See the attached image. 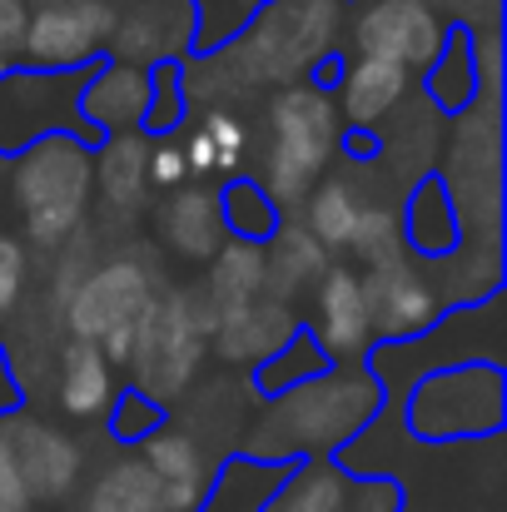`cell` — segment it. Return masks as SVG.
<instances>
[{
	"instance_id": "cell-22",
	"label": "cell",
	"mask_w": 507,
	"mask_h": 512,
	"mask_svg": "<svg viewBox=\"0 0 507 512\" xmlns=\"http://www.w3.org/2000/svg\"><path fill=\"white\" fill-rule=\"evenodd\" d=\"M224 219H219V194L209 184H179L169 189L165 209H160V244L184 264H204L219 244H224Z\"/></svg>"
},
{
	"instance_id": "cell-2",
	"label": "cell",
	"mask_w": 507,
	"mask_h": 512,
	"mask_svg": "<svg viewBox=\"0 0 507 512\" xmlns=\"http://www.w3.org/2000/svg\"><path fill=\"white\" fill-rule=\"evenodd\" d=\"M348 5L353 0H264L224 45L209 50L234 100L299 80H324L343 50Z\"/></svg>"
},
{
	"instance_id": "cell-39",
	"label": "cell",
	"mask_w": 507,
	"mask_h": 512,
	"mask_svg": "<svg viewBox=\"0 0 507 512\" xmlns=\"http://www.w3.org/2000/svg\"><path fill=\"white\" fill-rule=\"evenodd\" d=\"M428 5L458 30H498V10H503V0H428Z\"/></svg>"
},
{
	"instance_id": "cell-25",
	"label": "cell",
	"mask_w": 507,
	"mask_h": 512,
	"mask_svg": "<svg viewBox=\"0 0 507 512\" xmlns=\"http://www.w3.org/2000/svg\"><path fill=\"white\" fill-rule=\"evenodd\" d=\"M368 199H378V194L368 189L363 165H358V170H343V174L329 170L314 189H309V199L294 209V219H299V224H304L329 254H343L348 239H353V224H358V214H363Z\"/></svg>"
},
{
	"instance_id": "cell-26",
	"label": "cell",
	"mask_w": 507,
	"mask_h": 512,
	"mask_svg": "<svg viewBox=\"0 0 507 512\" xmlns=\"http://www.w3.org/2000/svg\"><path fill=\"white\" fill-rule=\"evenodd\" d=\"M179 145H184V165H189V179H194V184H199V179H214V174H219V179L244 174L249 150H254L249 125H244L239 110H204V115L194 120V130L184 125Z\"/></svg>"
},
{
	"instance_id": "cell-13",
	"label": "cell",
	"mask_w": 507,
	"mask_h": 512,
	"mask_svg": "<svg viewBox=\"0 0 507 512\" xmlns=\"http://www.w3.org/2000/svg\"><path fill=\"white\" fill-rule=\"evenodd\" d=\"M10 428V443H15V463H20V483H25V503L30 508H55L65 503L75 488H80V473H85V448L45 423V418H30L25 408L5 418Z\"/></svg>"
},
{
	"instance_id": "cell-32",
	"label": "cell",
	"mask_w": 507,
	"mask_h": 512,
	"mask_svg": "<svg viewBox=\"0 0 507 512\" xmlns=\"http://www.w3.org/2000/svg\"><path fill=\"white\" fill-rule=\"evenodd\" d=\"M348 264L353 269H378L388 259H403V224H398V199H368L358 224H353V239H348Z\"/></svg>"
},
{
	"instance_id": "cell-30",
	"label": "cell",
	"mask_w": 507,
	"mask_h": 512,
	"mask_svg": "<svg viewBox=\"0 0 507 512\" xmlns=\"http://www.w3.org/2000/svg\"><path fill=\"white\" fill-rule=\"evenodd\" d=\"M80 512H165V493H160L155 473L135 453H125L95 473Z\"/></svg>"
},
{
	"instance_id": "cell-15",
	"label": "cell",
	"mask_w": 507,
	"mask_h": 512,
	"mask_svg": "<svg viewBox=\"0 0 507 512\" xmlns=\"http://www.w3.org/2000/svg\"><path fill=\"white\" fill-rule=\"evenodd\" d=\"M309 309L314 314H309L304 334L319 343V353L329 363H363L378 348L368 299H363V274L353 264H329V274L309 294Z\"/></svg>"
},
{
	"instance_id": "cell-16",
	"label": "cell",
	"mask_w": 507,
	"mask_h": 512,
	"mask_svg": "<svg viewBox=\"0 0 507 512\" xmlns=\"http://www.w3.org/2000/svg\"><path fill=\"white\" fill-rule=\"evenodd\" d=\"M135 458L155 473L160 493H165V512H204V503L214 498V483H219V458L184 428L165 418L140 448Z\"/></svg>"
},
{
	"instance_id": "cell-27",
	"label": "cell",
	"mask_w": 507,
	"mask_h": 512,
	"mask_svg": "<svg viewBox=\"0 0 507 512\" xmlns=\"http://www.w3.org/2000/svg\"><path fill=\"white\" fill-rule=\"evenodd\" d=\"M204 304L214 319L224 314H239L264 294V244H249V239H224L209 259H204V284H199Z\"/></svg>"
},
{
	"instance_id": "cell-31",
	"label": "cell",
	"mask_w": 507,
	"mask_h": 512,
	"mask_svg": "<svg viewBox=\"0 0 507 512\" xmlns=\"http://www.w3.org/2000/svg\"><path fill=\"white\" fill-rule=\"evenodd\" d=\"M214 194H219V219H224V234H229V239L269 244L274 229L284 224V209L259 189L254 174H234V179H224V189H214Z\"/></svg>"
},
{
	"instance_id": "cell-38",
	"label": "cell",
	"mask_w": 507,
	"mask_h": 512,
	"mask_svg": "<svg viewBox=\"0 0 507 512\" xmlns=\"http://www.w3.org/2000/svg\"><path fill=\"white\" fill-rule=\"evenodd\" d=\"M145 174H150V189H179L189 184V165H184V145H179V130L174 135H160L150 140V160H145Z\"/></svg>"
},
{
	"instance_id": "cell-19",
	"label": "cell",
	"mask_w": 507,
	"mask_h": 512,
	"mask_svg": "<svg viewBox=\"0 0 507 512\" xmlns=\"http://www.w3.org/2000/svg\"><path fill=\"white\" fill-rule=\"evenodd\" d=\"M50 398H55V408H60L70 423H95V418H105L110 403L120 398L110 353L65 334V339L55 343V358H50Z\"/></svg>"
},
{
	"instance_id": "cell-33",
	"label": "cell",
	"mask_w": 507,
	"mask_h": 512,
	"mask_svg": "<svg viewBox=\"0 0 507 512\" xmlns=\"http://www.w3.org/2000/svg\"><path fill=\"white\" fill-rule=\"evenodd\" d=\"M324 368H329V358L319 353V343L309 339V334H294L269 363L254 368V393L259 398H274V393H284V388H294V383H304V378H314Z\"/></svg>"
},
{
	"instance_id": "cell-18",
	"label": "cell",
	"mask_w": 507,
	"mask_h": 512,
	"mask_svg": "<svg viewBox=\"0 0 507 512\" xmlns=\"http://www.w3.org/2000/svg\"><path fill=\"white\" fill-rule=\"evenodd\" d=\"M80 125L85 140H105V135H130L145 120L150 105V70L125 65V60H95L90 70H80Z\"/></svg>"
},
{
	"instance_id": "cell-6",
	"label": "cell",
	"mask_w": 507,
	"mask_h": 512,
	"mask_svg": "<svg viewBox=\"0 0 507 512\" xmlns=\"http://www.w3.org/2000/svg\"><path fill=\"white\" fill-rule=\"evenodd\" d=\"M209 329L214 314L204 304L199 289H165L150 299L145 319L135 324L130 348H125V368H130V388L155 398L169 408L174 398H184L209 358Z\"/></svg>"
},
{
	"instance_id": "cell-43",
	"label": "cell",
	"mask_w": 507,
	"mask_h": 512,
	"mask_svg": "<svg viewBox=\"0 0 507 512\" xmlns=\"http://www.w3.org/2000/svg\"><path fill=\"white\" fill-rule=\"evenodd\" d=\"M20 512H35V508H20Z\"/></svg>"
},
{
	"instance_id": "cell-41",
	"label": "cell",
	"mask_w": 507,
	"mask_h": 512,
	"mask_svg": "<svg viewBox=\"0 0 507 512\" xmlns=\"http://www.w3.org/2000/svg\"><path fill=\"white\" fill-rule=\"evenodd\" d=\"M25 20H30V0H0V70L20 60Z\"/></svg>"
},
{
	"instance_id": "cell-37",
	"label": "cell",
	"mask_w": 507,
	"mask_h": 512,
	"mask_svg": "<svg viewBox=\"0 0 507 512\" xmlns=\"http://www.w3.org/2000/svg\"><path fill=\"white\" fill-rule=\"evenodd\" d=\"M343 512H403V483L388 473H353Z\"/></svg>"
},
{
	"instance_id": "cell-3",
	"label": "cell",
	"mask_w": 507,
	"mask_h": 512,
	"mask_svg": "<svg viewBox=\"0 0 507 512\" xmlns=\"http://www.w3.org/2000/svg\"><path fill=\"white\" fill-rule=\"evenodd\" d=\"M348 145V130L334 110V95L324 80H299L284 90H269L264 100V150H259V189L294 214L309 189L334 170Z\"/></svg>"
},
{
	"instance_id": "cell-20",
	"label": "cell",
	"mask_w": 507,
	"mask_h": 512,
	"mask_svg": "<svg viewBox=\"0 0 507 512\" xmlns=\"http://www.w3.org/2000/svg\"><path fill=\"white\" fill-rule=\"evenodd\" d=\"M294 334H304L299 309H289V304H279V299H259V304L239 309V314L214 319L209 353H214L219 363H229V368H249V373H254L259 363H269Z\"/></svg>"
},
{
	"instance_id": "cell-24",
	"label": "cell",
	"mask_w": 507,
	"mask_h": 512,
	"mask_svg": "<svg viewBox=\"0 0 507 512\" xmlns=\"http://www.w3.org/2000/svg\"><path fill=\"white\" fill-rule=\"evenodd\" d=\"M398 224H403V249H408L418 264H433V259L453 254L458 239H463L458 214H453V199H448V189L438 184V174H423L418 184L403 189V199H398Z\"/></svg>"
},
{
	"instance_id": "cell-5",
	"label": "cell",
	"mask_w": 507,
	"mask_h": 512,
	"mask_svg": "<svg viewBox=\"0 0 507 512\" xmlns=\"http://www.w3.org/2000/svg\"><path fill=\"white\" fill-rule=\"evenodd\" d=\"M438 184L468 244H503V105H468L443 125Z\"/></svg>"
},
{
	"instance_id": "cell-1",
	"label": "cell",
	"mask_w": 507,
	"mask_h": 512,
	"mask_svg": "<svg viewBox=\"0 0 507 512\" xmlns=\"http://www.w3.org/2000/svg\"><path fill=\"white\" fill-rule=\"evenodd\" d=\"M383 413V388L368 363H329L324 373L264 398L244 428V458L259 468H289L304 458H338Z\"/></svg>"
},
{
	"instance_id": "cell-36",
	"label": "cell",
	"mask_w": 507,
	"mask_h": 512,
	"mask_svg": "<svg viewBox=\"0 0 507 512\" xmlns=\"http://www.w3.org/2000/svg\"><path fill=\"white\" fill-rule=\"evenodd\" d=\"M30 289V249L20 244V234L0 219V319L20 309Z\"/></svg>"
},
{
	"instance_id": "cell-17",
	"label": "cell",
	"mask_w": 507,
	"mask_h": 512,
	"mask_svg": "<svg viewBox=\"0 0 507 512\" xmlns=\"http://www.w3.org/2000/svg\"><path fill=\"white\" fill-rule=\"evenodd\" d=\"M110 60L125 65H179L184 55H194V10L189 0H140L135 10L115 15V35H110Z\"/></svg>"
},
{
	"instance_id": "cell-12",
	"label": "cell",
	"mask_w": 507,
	"mask_h": 512,
	"mask_svg": "<svg viewBox=\"0 0 507 512\" xmlns=\"http://www.w3.org/2000/svg\"><path fill=\"white\" fill-rule=\"evenodd\" d=\"M363 274V299H368V319H373V339L378 343H413L423 339L448 309L433 294L428 269L403 254L388 259L378 269H358Z\"/></svg>"
},
{
	"instance_id": "cell-35",
	"label": "cell",
	"mask_w": 507,
	"mask_h": 512,
	"mask_svg": "<svg viewBox=\"0 0 507 512\" xmlns=\"http://www.w3.org/2000/svg\"><path fill=\"white\" fill-rule=\"evenodd\" d=\"M110 433H115V443H125V448H140L160 423L169 418V408H160L155 398H145V393H135V388H125L115 403H110Z\"/></svg>"
},
{
	"instance_id": "cell-11",
	"label": "cell",
	"mask_w": 507,
	"mask_h": 512,
	"mask_svg": "<svg viewBox=\"0 0 507 512\" xmlns=\"http://www.w3.org/2000/svg\"><path fill=\"white\" fill-rule=\"evenodd\" d=\"M448 20L428 5V0H363L348 15L343 40L353 45V55H378L393 60L413 75H423L433 65V55L448 40Z\"/></svg>"
},
{
	"instance_id": "cell-14",
	"label": "cell",
	"mask_w": 507,
	"mask_h": 512,
	"mask_svg": "<svg viewBox=\"0 0 507 512\" xmlns=\"http://www.w3.org/2000/svg\"><path fill=\"white\" fill-rule=\"evenodd\" d=\"M418 90V75L393 65V60H378V55H343L334 60V110L343 120L348 135H378Z\"/></svg>"
},
{
	"instance_id": "cell-21",
	"label": "cell",
	"mask_w": 507,
	"mask_h": 512,
	"mask_svg": "<svg viewBox=\"0 0 507 512\" xmlns=\"http://www.w3.org/2000/svg\"><path fill=\"white\" fill-rule=\"evenodd\" d=\"M329 264H334V254L294 214H284V224L264 244V294L289 304V309H299L314 294V284L329 274Z\"/></svg>"
},
{
	"instance_id": "cell-34",
	"label": "cell",
	"mask_w": 507,
	"mask_h": 512,
	"mask_svg": "<svg viewBox=\"0 0 507 512\" xmlns=\"http://www.w3.org/2000/svg\"><path fill=\"white\" fill-rule=\"evenodd\" d=\"M184 90H179V65H150V105H145V120H140V135L145 140H160L174 135L184 125Z\"/></svg>"
},
{
	"instance_id": "cell-7",
	"label": "cell",
	"mask_w": 507,
	"mask_h": 512,
	"mask_svg": "<svg viewBox=\"0 0 507 512\" xmlns=\"http://www.w3.org/2000/svg\"><path fill=\"white\" fill-rule=\"evenodd\" d=\"M408 433L418 443L493 438L507 418L503 363H448L428 368L408 393Z\"/></svg>"
},
{
	"instance_id": "cell-40",
	"label": "cell",
	"mask_w": 507,
	"mask_h": 512,
	"mask_svg": "<svg viewBox=\"0 0 507 512\" xmlns=\"http://www.w3.org/2000/svg\"><path fill=\"white\" fill-rule=\"evenodd\" d=\"M25 503V483H20V463H15V443H10V428L0 418V512H20Z\"/></svg>"
},
{
	"instance_id": "cell-23",
	"label": "cell",
	"mask_w": 507,
	"mask_h": 512,
	"mask_svg": "<svg viewBox=\"0 0 507 512\" xmlns=\"http://www.w3.org/2000/svg\"><path fill=\"white\" fill-rule=\"evenodd\" d=\"M90 155H95V194L105 199V214L110 219H135L150 199V174H145L150 140L140 130L105 135V140H95Z\"/></svg>"
},
{
	"instance_id": "cell-9",
	"label": "cell",
	"mask_w": 507,
	"mask_h": 512,
	"mask_svg": "<svg viewBox=\"0 0 507 512\" xmlns=\"http://www.w3.org/2000/svg\"><path fill=\"white\" fill-rule=\"evenodd\" d=\"M80 75L65 70H30V65H5L0 70V160L30 150L35 140L50 135H80Z\"/></svg>"
},
{
	"instance_id": "cell-4",
	"label": "cell",
	"mask_w": 507,
	"mask_h": 512,
	"mask_svg": "<svg viewBox=\"0 0 507 512\" xmlns=\"http://www.w3.org/2000/svg\"><path fill=\"white\" fill-rule=\"evenodd\" d=\"M95 145L80 135H50L5 160V194L20 219V244L55 254L90 224Z\"/></svg>"
},
{
	"instance_id": "cell-10",
	"label": "cell",
	"mask_w": 507,
	"mask_h": 512,
	"mask_svg": "<svg viewBox=\"0 0 507 512\" xmlns=\"http://www.w3.org/2000/svg\"><path fill=\"white\" fill-rule=\"evenodd\" d=\"M115 0H50L35 5L25 20V40H20V60L30 70H65L80 75L95 60H105L110 35H115Z\"/></svg>"
},
{
	"instance_id": "cell-8",
	"label": "cell",
	"mask_w": 507,
	"mask_h": 512,
	"mask_svg": "<svg viewBox=\"0 0 507 512\" xmlns=\"http://www.w3.org/2000/svg\"><path fill=\"white\" fill-rule=\"evenodd\" d=\"M155 274L145 269L140 254H115V259H100L80 284L75 294L65 299L60 309V324L70 339H85L95 348L110 353V363L120 368L125 363V348H130V334L135 324L145 319L150 299H155Z\"/></svg>"
},
{
	"instance_id": "cell-29",
	"label": "cell",
	"mask_w": 507,
	"mask_h": 512,
	"mask_svg": "<svg viewBox=\"0 0 507 512\" xmlns=\"http://www.w3.org/2000/svg\"><path fill=\"white\" fill-rule=\"evenodd\" d=\"M423 100L438 115H458L468 105H478V65H473V30H448L443 50L433 55V65L423 70Z\"/></svg>"
},
{
	"instance_id": "cell-28",
	"label": "cell",
	"mask_w": 507,
	"mask_h": 512,
	"mask_svg": "<svg viewBox=\"0 0 507 512\" xmlns=\"http://www.w3.org/2000/svg\"><path fill=\"white\" fill-rule=\"evenodd\" d=\"M353 488V468L338 458H304L279 468L274 493L259 503V512H343Z\"/></svg>"
},
{
	"instance_id": "cell-42",
	"label": "cell",
	"mask_w": 507,
	"mask_h": 512,
	"mask_svg": "<svg viewBox=\"0 0 507 512\" xmlns=\"http://www.w3.org/2000/svg\"><path fill=\"white\" fill-rule=\"evenodd\" d=\"M20 403H25V388H20V378H15V368L5 358V343H0V418L20 413Z\"/></svg>"
}]
</instances>
